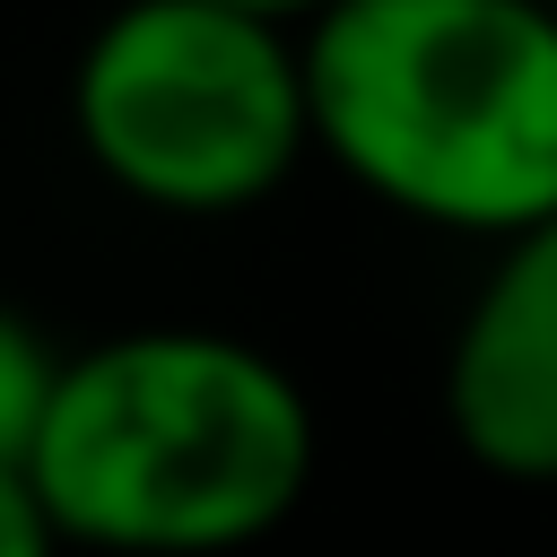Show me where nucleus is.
Listing matches in <instances>:
<instances>
[{
  "label": "nucleus",
  "instance_id": "1",
  "mask_svg": "<svg viewBox=\"0 0 557 557\" xmlns=\"http://www.w3.org/2000/svg\"><path fill=\"white\" fill-rule=\"evenodd\" d=\"M322 461L305 383L235 331H113L61 357L26 487L61 548L218 557L270 540Z\"/></svg>",
  "mask_w": 557,
  "mask_h": 557
},
{
  "label": "nucleus",
  "instance_id": "2",
  "mask_svg": "<svg viewBox=\"0 0 557 557\" xmlns=\"http://www.w3.org/2000/svg\"><path fill=\"white\" fill-rule=\"evenodd\" d=\"M296 61L313 148L383 209L487 244L557 209L548 0H339Z\"/></svg>",
  "mask_w": 557,
  "mask_h": 557
},
{
  "label": "nucleus",
  "instance_id": "3",
  "mask_svg": "<svg viewBox=\"0 0 557 557\" xmlns=\"http://www.w3.org/2000/svg\"><path fill=\"white\" fill-rule=\"evenodd\" d=\"M70 131L148 209H252L313 148L296 35L218 0H122L70 70Z\"/></svg>",
  "mask_w": 557,
  "mask_h": 557
},
{
  "label": "nucleus",
  "instance_id": "4",
  "mask_svg": "<svg viewBox=\"0 0 557 557\" xmlns=\"http://www.w3.org/2000/svg\"><path fill=\"white\" fill-rule=\"evenodd\" d=\"M444 426L496 479H557V209L496 244L444 348Z\"/></svg>",
  "mask_w": 557,
  "mask_h": 557
},
{
  "label": "nucleus",
  "instance_id": "5",
  "mask_svg": "<svg viewBox=\"0 0 557 557\" xmlns=\"http://www.w3.org/2000/svg\"><path fill=\"white\" fill-rule=\"evenodd\" d=\"M52 383H61L52 339L0 305V470H26L35 426H44V409H52Z\"/></svg>",
  "mask_w": 557,
  "mask_h": 557
},
{
  "label": "nucleus",
  "instance_id": "6",
  "mask_svg": "<svg viewBox=\"0 0 557 557\" xmlns=\"http://www.w3.org/2000/svg\"><path fill=\"white\" fill-rule=\"evenodd\" d=\"M0 557H61V531L44 522L26 470H0Z\"/></svg>",
  "mask_w": 557,
  "mask_h": 557
},
{
  "label": "nucleus",
  "instance_id": "7",
  "mask_svg": "<svg viewBox=\"0 0 557 557\" xmlns=\"http://www.w3.org/2000/svg\"><path fill=\"white\" fill-rule=\"evenodd\" d=\"M218 9H244V17H261V26H313L322 9H339V0H218Z\"/></svg>",
  "mask_w": 557,
  "mask_h": 557
},
{
  "label": "nucleus",
  "instance_id": "8",
  "mask_svg": "<svg viewBox=\"0 0 557 557\" xmlns=\"http://www.w3.org/2000/svg\"><path fill=\"white\" fill-rule=\"evenodd\" d=\"M548 9H557V0H548Z\"/></svg>",
  "mask_w": 557,
  "mask_h": 557
}]
</instances>
